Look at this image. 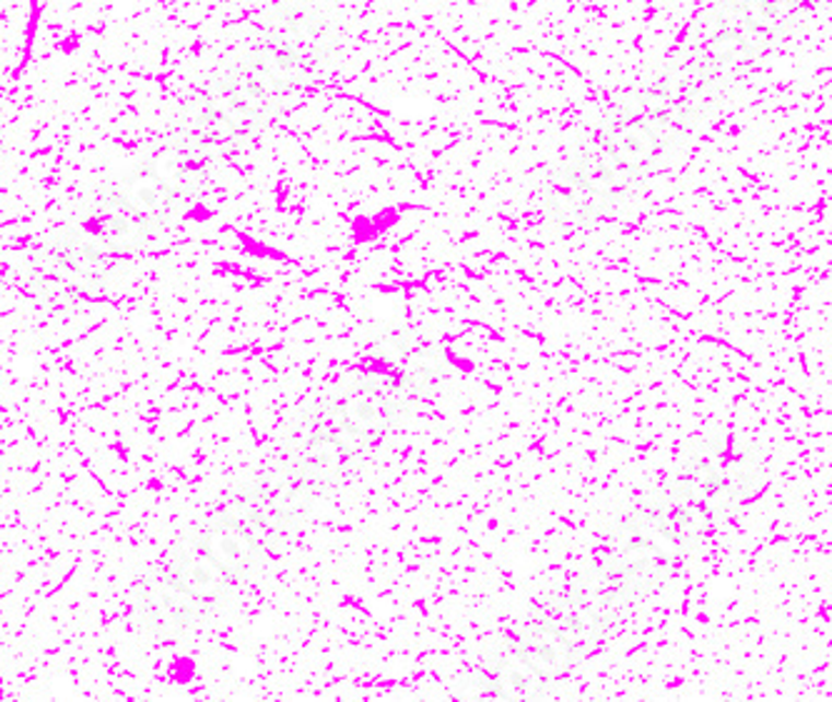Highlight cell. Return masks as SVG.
Returning a JSON list of instances; mask_svg holds the SVG:
<instances>
[{
	"instance_id": "6da1fadb",
	"label": "cell",
	"mask_w": 832,
	"mask_h": 702,
	"mask_svg": "<svg viewBox=\"0 0 832 702\" xmlns=\"http://www.w3.org/2000/svg\"><path fill=\"white\" fill-rule=\"evenodd\" d=\"M658 138L647 130L645 122H625L610 138V155L623 168H641L655 155Z\"/></svg>"
},
{
	"instance_id": "7a4b0ae2",
	"label": "cell",
	"mask_w": 832,
	"mask_h": 702,
	"mask_svg": "<svg viewBox=\"0 0 832 702\" xmlns=\"http://www.w3.org/2000/svg\"><path fill=\"white\" fill-rule=\"evenodd\" d=\"M567 657H571V643L560 633H540L523 651V660L540 675L560 672L567 665Z\"/></svg>"
},
{
	"instance_id": "3957f363",
	"label": "cell",
	"mask_w": 832,
	"mask_h": 702,
	"mask_svg": "<svg viewBox=\"0 0 832 702\" xmlns=\"http://www.w3.org/2000/svg\"><path fill=\"white\" fill-rule=\"evenodd\" d=\"M583 180L595 192H610L625 183V168L612 155H595L585 163Z\"/></svg>"
},
{
	"instance_id": "277c9868",
	"label": "cell",
	"mask_w": 832,
	"mask_h": 702,
	"mask_svg": "<svg viewBox=\"0 0 832 702\" xmlns=\"http://www.w3.org/2000/svg\"><path fill=\"white\" fill-rule=\"evenodd\" d=\"M345 416L350 428H355L358 433H371V430H378L383 425L385 402L380 400V395L361 393L348 400Z\"/></svg>"
},
{
	"instance_id": "5b68a950",
	"label": "cell",
	"mask_w": 832,
	"mask_h": 702,
	"mask_svg": "<svg viewBox=\"0 0 832 702\" xmlns=\"http://www.w3.org/2000/svg\"><path fill=\"white\" fill-rule=\"evenodd\" d=\"M542 675L525 660L505 663L501 670V690L507 698H530L540 690Z\"/></svg>"
},
{
	"instance_id": "8992f818",
	"label": "cell",
	"mask_w": 832,
	"mask_h": 702,
	"mask_svg": "<svg viewBox=\"0 0 832 702\" xmlns=\"http://www.w3.org/2000/svg\"><path fill=\"white\" fill-rule=\"evenodd\" d=\"M748 17L758 31H775L790 17V0H748Z\"/></svg>"
},
{
	"instance_id": "52a82bcc",
	"label": "cell",
	"mask_w": 832,
	"mask_h": 702,
	"mask_svg": "<svg viewBox=\"0 0 832 702\" xmlns=\"http://www.w3.org/2000/svg\"><path fill=\"white\" fill-rule=\"evenodd\" d=\"M210 550H213V558L218 563H223L225 568H235L248 558V540H245L243 533L227 528L210 540Z\"/></svg>"
},
{
	"instance_id": "ba28073f",
	"label": "cell",
	"mask_w": 832,
	"mask_h": 702,
	"mask_svg": "<svg viewBox=\"0 0 832 702\" xmlns=\"http://www.w3.org/2000/svg\"><path fill=\"white\" fill-rule=\"evenodd\" d=\"M705 81V70L700 63H688L680 66L678 70H672L668 75V81L663 85V95H668L670 101H682L688 95H693L700 85Z\"/></svg>"
},
{
	"instance_id": "9c48e42d",
	"label": "cell",
	"mask_w": 832,
	"mask_h": 702,
	"mask_svg": "<svg viewBox=\"0 0 832 702\" xmlns=\"http://www.w3.org/2000/svg\"><path fill=\"white\" fill-rule=\"evenodd\" d=\"M183 583L190 593L196 595H213L221 587V570H218L210 560H192V563L183 570Z\"/></svg>"
},
{
	"instance_id": "30bf717a",
	"label": "cell",
	"mask_w": 832,
	"mask_h": 702,
	"mask_svg": "<svg viewBox=\"0 0 832 702\" xmlns=\"http://www.w3.org/2000/svg\"><path fill=\"white\" fill-rule=\"evenodd\" d=\"M645 118H647L645 126L655 138H658L660 133H668V130L678 122L676 101H670L668 95H653V98L645 103Z\"/></svg>"
},
{
	"instance_id": "8fae6325",
	"label": "cell",
	"mask_w": 832,
	"mask_h": 702,
	"mask_svg": "<svg viewBox=\"0 0 832 702\" xmlns=\"http://www.w3.org/2000/svg\"><path fill=\"white\" fill-rule=\"evenodd\" d=\"M238 95H241V103L250 105V108H262V105L276 95V85L268 75L253 73L241 83Z\"/></svg>"
},
{
	"instance_id": "7c38bea8",
	"label": "cell",
	"mask_w": 832,
	"mask_h": 702,
	"mask_svg": "<svg viewBox=\"0 0 832 702\" xmlns=\"http://www.w3.org/2000/svg\"><path fill=\"white\" fill-rule=\"evenodd\" d=\"M563 620L565 622H563V630H560V635H563L567 643H571V640L588 637L593 625H595L593 616L585 608H573L571 612H565Z\"/></svg>"
},
{
	"instance_id": "4fadbf2b",
	"label": "cell",
	"mask_w": 832,
	"mask_h": 702,
	"mask_svg": "<svg viewBox=\"0 0 832 702\" xmlns=\"http://www.w3.org/2000/svg\"><path fill=\"white\" fill-rule=\"evenodd\" d=\"M130 200H133V206L138 210L151 213V210H157L163 206V190L157 188L153 180H140L136 183L133 190H130Z\"/></svg>"
},
{
	"instance_id": "5bb4252c",
	"label": "cell",
	"mask_w": 832,
	"mask_h": 702,
	"mask_svg": "<svg viewBox=\"0 0 832 702\" xmlns=\"http://www.w3.org/2000/svg\"><path fill=\"white\" fill-rule=\"evenodd\" d=\"M268 63L278 75H291V73H295V68H297V63H301V60H297L295 52L288 46H278L276 50H270Z\"/></svg>"
},
{
	"instance_id": "9a60e30c",
	"label": "cell",
	"mask_w": 832,
	"mask_h": 702,
	"mask_svg": "<svg viewBox=\"0 0 832 702\" xmlns=\"http://www.w3.org/2000/svg\"><path fill=\"white\" fill-rule=\"evenodd\" d=\"M742 46V40L738 38V35H715V38L711 40V46H707V56L711 58H730L735 50H738Z\"/></svg>"
}]
</instances>
